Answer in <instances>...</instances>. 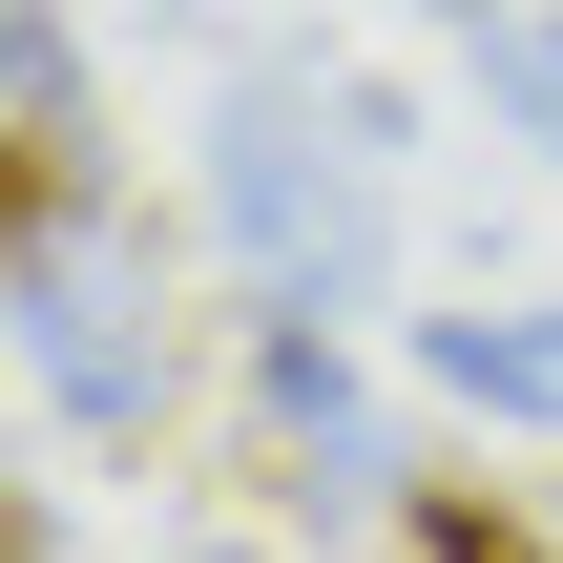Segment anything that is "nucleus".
<instances>
[{
  "label": "nucleus",
  "instance_id": "nucleus-7",
  "mask_svg": "<svg viewBox=\"0 0 563 563\" xmlns=\"http://www.w3.org/2000/svg\"><path fill=\"white\" fill-rule=\"evenodd\" d=\"M397 543L418 563H563V522L522 481H439V460H397Z\"/></svg>",
  "mask_w": 563,
  "mask_h": 563
},
{
  "label": "nucleus",
  "instance_id": "nucleus-3",
  "mask_svg": "<svg viewBox=\"0 0 563 563\" xmlns=\"http://www.w3.org/2000/svg\"><path fill=\"white\" fill-rule=\"evenodd\" d=\"M251 481L313 501V522H397V439L355 418L334 313H272V292H251Z\"/></svg>",
  "mask_w": 563,
  "mask_h": 563
},
{
  "label": "nucleus",
  "instance_id": "nucleus-6",
  "mask_svg": "<svg viewBox=\"0 0 563 563\" xmlns=\"http://www.w3.org/2000/svg\"><path fill=\"white\" fill-rule=\"evenodd\" d=\"M439 21H460L481 104H501V125H522V146L563 167V0H439Z\"/></svg>",
  "mask_w": 563,
  "mask_h": 563
},
{
  "label": "nucleus",
  "instance_id": "nucleus-5",
  "mask_svg": "<svg viewBox=\"0 0 563 563\" xmlns=\"http://www.w3.org/2000/svg\"><path fill=\"white\" fill-rule=\"evenodd\" d=\"M418 376H439L460 418L563 439V313H543V292H501V313H418Z\"/></svg>",
  "mask_w": 563,
  "mask_h": 563
},
{
  "label": "nucleus",
  "instance_id": "nucleus-8",
  "mask_svg": "<svg viewBox=\"0 0 563 563\" xmlns=\"http://www.w3.org/2000/svg\"><path fill=\"white\" fill-rule=\"evenodd\" d=\"M0 563H84V543H63V481H21V501H0Z\"/></svg>",
  "mask_w": 563,
  "mask_h": 563
},
{
  "label": "nucleus",
  "instance_id": "nucleus-2",
  "mask_svg": "<svg viewBox=\"0 0 563 563\" xmlns=\"http://www.w3.org/2000/svg\"><path fill=\"white\" fill-rule=\"evenodd\" d=\"M0 313H21V397L104 460H146L188 418V313H167V230L104 188V209H42L0 251Z\"/></svg>",
  "mask_w": 563,
  "mask_h": 563
},
{
  "label": "nucleus",
  "instance_id": "nucleus-1",
  "mask_svg": "<svg viewBox=\"0 0 563 563\" xmlns=\"http://www.w3.org/2000/svg\"><path fill=\"white\" fill-rule=\"evenodd\" d=\"M209 209H230V251H251V292L272 313H376V272H397V84H334V63H230V104H209Z\"/></svg>",
  "mask_w": 563,
  "mask_h": 563
},
{
  "label": "nucleus",
  "instance_id": "nucleus-4",
  "mask_svg": "<svg viewBox=\"0 0 563 563\" xmlns=\"http://www.w3.org/2000/svg\"><path fill=\"white\" fill-rule=\"evenodd\" d=\"M0 188H21V230L42 209H104V84H84V21L63 0H0Z\"/></svg>",
  "mask_w": 563,
  "mask_h": 563
}]
</instances>
